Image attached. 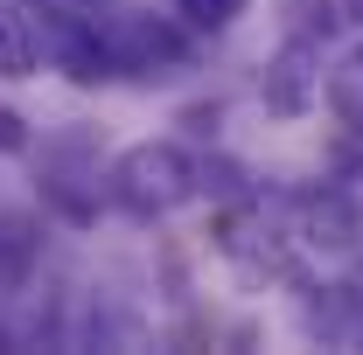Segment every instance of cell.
Wrapping results in <instances>:
<instances>
[{
    "label": "cell",
    "instance_id": "6da1fadb",
    "mask_svg": "<svg viewBox=\"0 0 363 355\" xmlns=\"http://www.w3.org/2000/svg\"><path fill=\"white\" fill-rule=\"evenodd\" d=\"M203 195V153L182 139H133L105 161V202L133 223H168Z\"/></svg>",
    "mask_w": 363,
    "mask_h": 355
},
{
    "label": "cell",
    "instance_id": "7a4b0ae2",
    "mask_svg": "<svg viewBox=\"0 0 363 355\" xmlns=\"http://www.w3.org/2000/svg\"><path fill=\"white\" fill-rule=\"evenodd\" d=\"M196 28L189 21H161V14H140V7H112L105 14V42H112V63H119V84H168L196 63Z\"/></svg>",
    "mask_w": 363,
    "mask_h": 355
},
{
    "label": "cell",
    "instance_id": "3957f363",
    "mask_svg": "<svg viewBox=\"0 0 363 355\" xmlns=\"http://www.w3.org/2000/svg\"><path fill=\"white\" fill-rule=\"evenodd\" d=\"M286 223H294L301 251H315V258H357L363 251V195L342 188V181L301 188L286 202Z\"/></svg>",
    "mask_w": 363,
    "mask_h": 355
},
{
    "label": "cell",
    "instance_id": "277c9868",
    "mask_svg": "<svg viewBox=\"0 0 363 355\" xmlns=\"http://www.w3.org/2000/svg\"><path fill=\"white\" fill-rule=\"evenodd\" d=\"M98 153H91V133H56L43 139V209H56L63 223H98Z\"/></svg>",
    "mask_w": 363,
    "mask_h": 355
},
{
    "label": "cell",
    "instance_id": "5b68a950",
    "mask_svg": "<svg viewBox=\"0 0 363 355\" xmlns=\"http://www.w3.org/2000/svg\"><path fill=\"white\" fill-rule=\"evenodd\" d=\"M321 98H328V77H321V42H301V35H279V49L259 70V105L272 119H308Z\"/></svg>",
    "mask_w": 363,
    "mask_h": 355
},
{
    "label": "cell",
    "instance_id": "8992f818",
    "mask_svg": "<svg viewBox=\"0 0 363 355\" xmlns=\"http://www.w3.org/2000/svg\"><path fill=\"white\" fill-rule=\"evenodd\" d=\"M49 63V28L28 0H0V77L21 84Z\"/></svg>",
    "mask_w": 363,
    "mask_h": 355
},
{
    "label": "cell",
    "instance_id": "52a82bcc",
    "mask_svg": "<svg viewBox=\"0 0 363 355\" xmlns=\"http://www.w3.org/2000/svg\"><path fill=\"white\" fill-rule=\"evenodd\" d=\"M43 272V216L35 209H0V300L28 293Z\"/></svg>",
    "mask_w": 363,
    "mask_h": 355
},
{
    "label": "cell",
    "instance_id": "ba28073f",
    "mask_svg": "<svg viewBox=\"0 0 363 355\" xmlns=\"http://www.w3.org/2000/svg\"><path fill=\"white\" fill-rule=\"evenodd\" d=\"M328 112L342 133H363V35L328 63Z\"/></svg>",
    "mask_w": 363,
    "mask_h": 355
},
{
    "label": "cell",
    "instance_id": "9c48e42d",
    "mask_svg": "<svg viewBox=\"0 0 363 355\" xmlns=\"http://www.w3.org/2000/svg\"><path fill=\"white\" fill-rule=\"evenodd\" d=\"M279 7V35H301V42H335L342 35V21H350V7L342 0H272Z\"/></svg>",
    "mask_w": 363,
    "mask_h": 355
},
{
    "label": "cell",
    "instance_id": "30bf717a",
    "mask_svg": "<svg viewBox=\"0 0 363 355\" xmlns=\"http://www.w3.org/2000/svg\"><path fill=\"white\" fill-rule=\"evenodd\" d=\"M203 195H210V202H245V195H259V188H252V168H245V161L203 153Z\"/></svg>",
    "mask_w": 363,
    "mask_h": 355
},
{
    "label": "cell",
    "instance_id": "8fae6325",
    "mask_svg": "<svg viewBox=\"0 0 363 355\" xmlns=\"http://www.w3.org/2000/svg\"><path fill=\"white\" fill-rule=\"evenodd\" d=\"M245 7H252V0H175V14L196 28V35H224V28H238Z\"/></svg>",
    "mask_w": 363,
    "mask_h": 355
},
{
    "label": "cell",
    "instance_id": "7c38bea8",
    "mask_svg": "<svg viewBox=\"0 0 363 355\" xmlns=\"http://www.w3.org/2000/svg\"><path fill=\"white\" fill-rule=\"evenodd\" d=\"M0 153H28V119L0 105Z\"/></svg>",
    "mask_w": 363,
    "mask_h": 355
},
{
    "label": "cell",
    "instance_id": "4fadbf2b",
    "mask_svg": "<svg viewBox=\"0 0 363 355\" xmlns=\"http://www.w3.org/2000/svg\"><path fill=\"white\" fill-rule=\"evenodd\" d=\"M217 119H224V105H217V98H210V105H189V112H182V126H189V133H217Z\"/></svg>",
    "mask_w": 363,
    "mask_h": 355
},
{
    "label": "cell",
    "instance_id": "5bb4252c",
    "mask_svg": "<svg viewBox=\"0 0 363 355\" xmlns=\"http://www.w3.org/2000/svg\"><path fill=\"white\" fill-rule=\"evenodd\" d=\"M342 7H350V21H357V28H363V0H342Z\"/></svg>",
    "mask_w": 363,
    "mask_h": 355
},
{
    "label": "cell",
    "instance_id": "9a60e30c",
    "mask_svg": "<svg viewBox=\"0 0 363 355\" xmlns=\"http://www.w3.org/2000/svg\"><path fill=\"white\" fill-rule=\"evenodd\" d=\"M0 349H14V327H0Z\"/></svg>",
    "mask_w": 363,
    "mask_h": 355
}]
</instances>
